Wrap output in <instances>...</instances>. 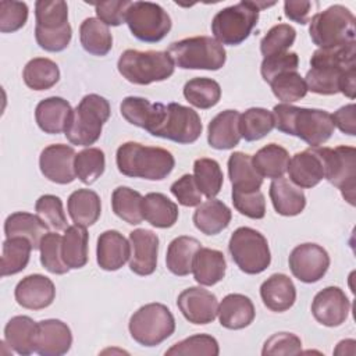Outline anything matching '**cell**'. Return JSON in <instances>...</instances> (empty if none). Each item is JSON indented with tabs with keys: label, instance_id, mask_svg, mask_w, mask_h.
Here are the masks:
<instances>
[{
	"label": "cell",
	"instance_id": "1",
	"mask_svg": "<svg viewBox=\"0 0 356 356\" xmlns=\"http://www.w3.org/2000/svg\"><path fill=\"white\" fill-rule=\"evenodd\" d=\"M307 90L317 95L343 93L355 99L356 43L317 49L310 58V70L303 78Z\"/></svg>",
	"mask_w": 356,
	"mask_h": 356
},
{
	"label": "cell",
	"instance_id": "2",
	"mask_svg": "<svg viewBox=\"0 0 356 356\" xmlns=\"http://www.w3.org/2000/svg\"><path fill=\"white\" fill-rule=\"evenodd\" d=\"M273 115L278 131L300 138L310 147H318L334 134L332 115L320 108L296 107L286 103L274 106Z\"/></svg>",
	"mask_w": 356,
	"mask_h": 356
},
{
	"label": "cell",
	"instance_id": "3",
	"mask_svg": "<svg viewBox=\"0 0 356 356\" xmlns=\"http://www.w3.org/2000/svg\"><path fill=\"white\" fill-rule=\"evenodd\" d=\"M115 163L118 171L125 177L161 181L174 170L175 159L167 149L125 142L117 149Z\"/></svg>",
	"mask_w": 356,
	"mask_h": 356
},
{
	"label": "cell",
	"instance_id": "4",
	"mask_svg": "<svg viewBox=\"0 0 356 356\" xmlns=\"http://www.w3.org/2000/svg\"><path fill=\"white\" fill-rule=\"evenodd\" d=\"M35 39L46 51H63L71 42L72 29L68 22V6L63 0H39L35 3Z\"/></svg>",
	"mask_w": 356,
	"mask_h": 356
},
{
	"label": "cell",
	"instance_id": "5",
	"mask_svg": "<svg viewBox=\"0 0 356 356\" xmlns=\"http://www.w3.org/2000/svg\"><path fill=\"white\" fill-rule=\"evenodd\" d=\"M110 117V103L100 95L90 93L82 97L72 110L65 128V138L78 146H89L97 142L104 122Z\"/></svg>",
	"mask_w": 356,
	"mask_h": 356
},
{
	"label": "cell",
	"instance_id": "6",
	"mask_svg": "<svg viewBox=\"0 0 356 356\" xmlns=\"http://www.w3.org/2000/svg\"><path fill=\"white\" fill-rule=\"evenodd\" d=\"M270 6H274V3L239 1L220 10L211 21V32L214 39L222 46L241 44L249 38L256 26L259 11Z\"/></svg>",
	"mask_w": 356,
	"mask_h": 356
},
{
	"label": "cell",
	"instance_id": "7",
	"mask_svg": "<svg viewBox=\"0 0 356 356\" xmlns=\"http://www.w3.org/2000/svg\"><path fill=\"white\" fill-rule=\"evenodd\" d=\"M174 61L168 51L128 49L118 58V72L131 83L150 85L168 79L174 74Z\"/></svg>",
	"mask_w": 356,
	"mask_h": 356
},
{
	"label": "cell",
	"instance_id": "8",
	"mask_svg": "<svg viewBox=\"0 0 356 356\" xmlns=\"http://www.w3.org/2000/svg\"><path fill=\"white\" fill-rule=\"evenodd\" d=\"M309 33L312 42L318 49L337 47L355 42L356 28L355 15L349 8L334 4L309 19Z\"/></svg>",
	"mask_w": 356,
	"mask_h": 356
},
{
	"label": "cell",
	"instance_id": "9",
	"mask_svg": "<svg viewBox=\"0 0 356 356\" xmlns=\"http://www.w3.org/2000/svg\"><path fill=\"white\" fill-rule=\"evenodd\" d=\"M168 54L182 70L217 71L227 60L224 46L210 36H193L174 42L168 47Z\"/></svg>",
	"mask_w": 356,
	"mask_h": 356
},
{
	"label": "cell",
	"instance_id": "10",
	"mask_svg": "<svg viewBox=\"0 0 356 356\" xmlns=\"http://www.w3.org/2000/svg\"><path fill=\"white\" fill-rule=\"evenodd\" d=\"M129 334L139 345L156 346L175 331V318L163 303H147L129 318Z\"/></svg>",
	"mask_w": 356,
	"mask_h": 356
},
{
	"label": "cell",
	"instance_id": "11",
	"mask_svg": "<svg viewBox=\"0 0 356 356\" xmlns=\"http://www.w3.org/2000/svg\"><path fill=\"white\" fill-rule=\"evenodd\" d=\"M228 250L234 263L245 274H260L271 263L266 236L250 227H239L232 232Z\"/></svg>",
	"mask_w": 356,
	"mask_h": 356
},
{
	"label": "cell",
	"instance_id": "12",
	"mask_svg": "<svg viewBox=\"0 0 356 356\" xmlns=\"http://www.w3.org/2000/svg\"><path fill=\"white\" fill-rule=\"evenodd\" d=\"M324 165V178L338 188L342 197L355 206L356 188V149L353 146L314 147Z\"/></svg>",
	"mask_w": 356,
	"mask_h": 356
},
{
	"label": "cell",
	"instance_id": "13",
	"mask_svg": "<svg viewBox=\"0 0 356 356\" xmlns=\"http://www.w3.org/2000/svg\"><path fill=\"white\" fill-rule=\"evenodd\" d=\"M125 22L131 33L146 43L160 42L171 29V18L167 11L152 1H132Z\"/></svg>",
	"mask_w": 356,
	"mask_h": 356
},
{
	"label": "cell",
	"instance_id": "14",
	"mask_svg": "<svg viewBox=\"0 0 356 356\" xmlns=\"http://www.w3.org/2000/svg\"><path fill=\"white\" fill-rule=\"evenodd\" d=\"M202 129L200 117L193 108L179 103H168L161 124L152 135L181 145H189L199 139Z\"/></svg>",
	"mask_w": 356,
	"mask_h": 356
},
{
	"label": "cell",
	"instance_id": "15",
	"mask_svg": "<svg viewBox=\"0 0 356 356\" xmlns=\"http://www.w3.org/2000/svg\"><path fill=\"white\" fill-rule=\"evenodd\" d=\"M288 264L295 278L305 284H313L325 275L330 267V256L323 246L306 242L292 249Z\"/></svg>",
	"mask_w": 356,
	"mask_h": 356
},
{
	"label": "cell",
	"instance_id": "16",
	"mask_svg": "<svg viewBox=\"0 0 356 356\" xmlns=\"http://www.w3.org/2000/svg\"><path fill=\"white\" fill-rule=\"evenodd\" d=\"M75 150L68 145H50L39 156V167L44 178L54 184H71L75 178Z\"/></svg>",
	"mask_w": 356,
	"mask_h": 356
},
{
	"label": "cell",
	"instance_id": "17",
	"mask_svg": "<svg viewBox=\"0 0 356 356\" xmlns=\"http://www.w3.org/2000/svg\"><path fill=\"white\" fill-rule=\"evenodd\" d=\"M177 306L182 316L196 325L213 323L218 312V300L216 295L200 286L184 289L178 295Z\"/></svg>",
	"mask_w": 356,
	"mask_h": 356
},
{
	"label": "cell",
	"instance_id": "18",
	"mask_svg": "<svg viewBox=\"0 0 356 356\" xmlns=\"http://www.w3.org/2000/svg\"><path fill=\"white\" fill-rule=\"evenodd\" d=\"M350 312V300L338 286H327L316 293L312 314L321 325L338 327L345 323Z\"/></svg>",
	"mask_w": 356,
	"mask_h": 356
},
{
	"label": "cell",
	"instance_id": "19",
	"mask_svg": "<svg viewBox=\"0 0 356 356\" xmlns=\"http://www.w3.org/2000/svg\"><path fill=\"white\" fill-rule=\"evenodd\" d=\"M129 268L138 275H150L157 267L159 236L145 228H138L129 232Z\"/></svg>",
	"mask_w": 356,
	"mask_h": 356
},
{
	"label": "cell",
	"instance_id": "20",
	"mask_svg": "<svg viewBox=\"0 0 356 356\" xmlns=\"http://www.w3.org/2000/svg\"><path fill=\"white\" fill-rule=\"evenodd\" d=\"M72 345L70 327L57 318L38 321L35 352L40 356L65 355Z\"/></svg>",
	"mask_w": 356,
	"mask_h": 356
},
{
	"label": "cell",
	"instance_id": "21",
	"mask_svg": "<svg viewBox=\"0 0 356 356\" xmlns=\"http://www.w3.org/2000/svg\"><path fill=\"white\" fill-rule=\"evenodd\" d=\"M14 296L19 306L29 310H40L53 303L56 286L50 278L42 274H31L17 284Z\"/></svg>",
	"mask_w": 356,
	"mask_h": 356
},
{
	"label": "cell",
	"instance_id": "22",
	"mask_svg": "<svg viewBox=\"0 0 356 356\" xmlns=\"http://www.w3.org/2000/svg\"><path fill=\"white\" fill-rule=\"evenodd\" d=\"M167 106L163 103H152L145 97L128 96L121 102V115L132 125L147 131L150 135L159 128Z\"/></svg>",
	"mask_w": 356,
	"mask_h": 356
},
{
	"label": "cell",
	"instance_id": "23",
	"mask_svg": "<svg viewBox=\"0 0 356 356\" xmlns=\"http://www.w3.org/2000/svg\"><path fill=\"white\" fill-rule=\"evenodd\" d=\"M131 256V245L127 238L115 229L104 231L97 238L96 260L106 271L120 270Z\"/></svg>",
	"mask_w": 356,
	"mask_h": 356
},
{
	"label": "cell",
	"instance_id": "24",
	"mask_svg": "<svg viewBox=\"0 0 356 356\" xmlns=\"http://www.w3.org/2000/svg\"><path fill=\"white\" fill-rule=\"evenodd\" d=\"M289 181L299 188H313L324 178V165L314 147L295 153L288 163Z\"/></svg>",
	"mask_w": 356,
	"mask_h": 356
},
{
	"label": "cell",
	"instance_id": "25",
	"mask_svg": "<svg viewBox=\"0 0 356 356\" xmlns=\"http://www.w3.org/2000/svg\"><path fill=\"white\" fill-rule=\"evenodd\" d=\"M241 114L236 110H224L218 113L207 127V142L213 149H234L241 140L239 128Z\"/></svg>",
	"mask_w": 356,
	"mask_h": 356
},
{
	"label": "cell",
	"instance_id": "26",
	"mask_svg": "<svg viewBox=\"0 0 356 356\" xmlns=\"http://www.w3.org/2000/svg\"><path fill=\"white\" fill-rule=\"evenodd\" d=\"M71 113V104L65 99L51 96L38 103L35 108V120L44 134L57 135L65 132Z\"/></svg>",
	"mask_w": 356,
	"mask_h": 356
},
{
	"label": "cell",
	"instance_id": "27",
	"mask_svg": "<svg viewBox=\"0 0 356 356\" xmlns=\"http://www.w3.org/2000/svg\"><path fill=\"white\" fill-rule=\"evenodd\" d=\"M260 296L268 310L282 313L293 306L296 300V288L288 275L277 273L270 275L261 284Z\"/></svg>",
	"mask_w": 356,
	"mask_h": 356
},
{
	"label": "cell",
	"instance_id": "28",
	"mask_svg": "<svg viewBox=\"0 0 356 356\" xmlns=\"http://www.w3.org/2000/svg\"><path fill=\"white\" fill-rule=\"evenodd\" d=\"M220 324L228 330H242L252 324L256 312L253 302L242 293H229L218 305Z\"/></svg>",
	"mask_w": 356,
	"mask_h": 356
},
{
	"label": "cell",
	"instance_id": "29",
	"mask_svg": "<svg viewBox=\"0 0 356 356\" xmlns=\"http://www.w3.org/2000/svg\"><path fill=\"white\" fill-rule=\"evenodd\" d=\"M270 199L274 210L285 217H293L303 211L306 206V196L302 188L296 186L289 179L281 177L270 185Z\"/></svg>",
	"mask_w": 356,
	"mask_h": 356
},
{
	"label": "cell",
	"instance_id": "30",
	"mask_svg": "<svg viewBox=\"0 0 356 356\" xmlns=\"http://www.w3.org/2000/svg\"><path fill=\"white\" fill-rule=\"evenodd\" d=\"M227 270V261L222 252L210 248H200L192 263L195 281L204 286H211L220 282Z\"/></svg>",
	"mask_w": 356,
	"mask_h": 356
},
{
	"label": "cell",
	"instance_id": "31",
	"mask_svg": "<svg viewBox=\"0 0 356 356\" xmlns=\"http://www.w3.org/2000/svg\"><path fill=\"white\" fill-rule=\"evenodd\" d=\"M47 224L38 214L25 211H15L4 221L6 238H25L31 242L33 249H39L43 236L47 234Z\"/></svg>",
	"mask_w": 356,
	"mask_h": 356
},
{
	"label": "cell",
	"instance_id": "32",
	"mask_svg": "<svg viewBox=\"0 0 356 356\" xmlns=\"http://www.w3.org/2000/svg\"><path fill=\"white\" fill-rule=\"evenodd\" d=\"M232 213L224 202L209 199L195 210L193 224L204 235H217L229 225Z\"/></svg>",
	"mask_w": 356,
	"mask_h": 356
},
{
	"label": "cell",
	"instance_id": "33",
	"mask_svg": "<svg viewBox=\"0 0 356 356\" xmlns=\"http://www.w3.org/2000/svg\"><path fill=\"white\" fill-rule=\"evenodd\" d=\"M38 323L29 316H15L4 327V342L18 355L28 356L35 352Z\"/></svg>",
	"mask_w": 356,
	"mask_h": 356
},
{
	"label": "cell",
	"instance_id": "34",
	"mask_svg": "<svg viewBox=\"0 0 356 356\" xmlns=\"http://www.w3.org/2000/svg\"><path fill=\"white\" fill-rule=\"evenodd\" d=\"M228 175L232 185V191L238 192H254L260 191L263 177L257 172L252 163V156L234 152L228 159Z\"/></svg>",
	"mask_w": 356,
	"mask_h": 356
},
{
	"label": "cell",
	"instance_id": "35",
	"mask_svg": "<svg viewBox=\"0 0 356 356\" xmlns=\"http://www.w3.org/2000/svg\"><path fill=\"white\" fill-rule=\"evenodd\" d=\"M67 210L76 225L90 227L100 217V197L92 189H76L68 197Z\"/></svg>",
	"mask_w": 356,
	"mask_h": 356
},
{
	"label": "cell",
	"instance_id": "36",
	"mask_svg": "<svg viewBox=\"0 0 356 356\" xmlns=\"http://www.w3.org/2000/svg\"><path fill=\"white\" fill-rule=\"evenodd\" d=\"M202 243L193 236H178L172 239L167 248L165 264L167 268L178 277H185L192 273V263Z\"/></svg>",
	"mask_w": 356,
	"mask_h": 356
},
{
	"label": "cell",
	"instance_id": "37",
	"mask_svg": "<svg viewBox=\"0 0 356 356\" xmlns=\"http://www.w3.org/2000/svg\"><path fill=\"white\" fill-rule=\"evenodd\" d=\"M143 220L156 228H170L178 220V206L160 192H150L142 202Z\"/></svg>",
	"mask_w": 356,
	"mask_h": 356
},
{
	"label": "cell",
	"instance_id": "38",
	"mask_svg": "<svg viewBox=\"0 0 356 356\" xmlns=\"http://www.w3.org/2000/svg\"><path fill=\"white\" fill-rule=\"evenodd\" d=\"M79 40L83 50L92 56H106L113 47V36L108 26L93 17L83 19L81 24Z\"/></svg>",
	"mask_w": 356,
	"mask_h": 356
},
{
	"label": "cell",
	"instance_id": "39",
	"mask_svg": "<svg viewBox=\"0 0 356 356\" xmlns=\"http://www.w3.org/2000/svg\"><path fill=\"white\" fill-rule=\"evenodd\" d=\"M252 163L263 178H281L288 168L289 153L277 143H268L252 156Z\"/></svg>",
	"mask_w": 356,
	"mask_h": 356
},
{
	"label": "cell",
	"instance_id": "40",
	"mask_svg": "<svg viewBox=\"0 0 356 356\" xmlns=\"http://www.w3.org/2000/svg\"><path fill=\"white\" fill-rule=\"evenodd\" d=\"M88 241L86 227L75 224L65 229L61 242V256L70 268L78 270L88 263Z\"/></svg>",
	"mask_w": 356,
	"mask_h": 356
},
{
	"label": "cell",
	"instance_id": "41",
	"mask_svg": "<svg viewBox=\"0 0 356 356\" xmlns=\"http://www.w3.org/2000/svg\"><path fill=\"white\" fill-rule=\"evenodd\" d=\"M24 82L33 90H47L60 79L58 65L44 57H36L26 63L22 72Z\"/></svg>",
	"mask_w": 356,
	"mask_h": 356
},
{
	"label": "cell",
	"instance_id": "42",
	"mask_svg": "<svg viewBox=\"0 0 356 356\" xmlns=\"http://www.w3.org/2000/svg\"><path fill=\"white\" fill-rule=\"evenodd\" d=\"M143 196L128 186H118L111 195V207L117 217L131 225H138L143 220Z\"/></svg>",
	"mask_w": 356,
	"mask_h": 356
},
{
	"label": "cell",
	"instance_id": "43",
	"mask_svg": "<svg viewBox=\"0 0 356 356\" xmlns=\"http://www.w3.org/2000/svg\"><path fill=\"white\" fill-rule=\"evenodd\" d=\"M32 249L31 242L25 238H7L1 252V277L21 273L29 263Z\"/></svg>",
	"mask_w": 356,
	"mask_h": 356
},
{
	"label": "cell",
	"instance_id": "44",
	"mask_svg": "<svg viewBox=\"0 0 356 356\" xmlns=\"http://www.w3.org/2000/svg\"><path fill=\"white\" fill-rule=\"evenodd\" d=\"M185 99L195 107L207 110L214 107L221 99V88L217 81L206 76L189 79L184 86Z\"/></svg>",
	"mask_w": 356,
	"mask_h": 356
},
{
	"label": "cell",
	"instance_id": "45",
	"mask_svg": "<svg viewBox=\"0 0 356 356\" xmlns=\"http://www.w3.org/2000/svg\"><path fill=\"white\" fill-rule=\"evenodd\" d=\"M241 136L248 142H254L268 135L275 128L274 115L263 107H250L239 120Z\"/></svg>",
	"mask_w": 356,
	"mask_h": 356
},
{
	"label": "cell",
	"instance_id": "46",
	"mask_svg": "<svg viewBox=\"0 0 356 356\" xmlns=\"http://www.w3.org/2000/svg\"><path fill=\"white\" fill-rule=\"evenodd\" d=\"M193 178L199 191L207 197L214 199L222 186L224 175L220 164L214 159L200 157L193 163Z\"/></svg>",
	"mask_w": 356,
	"mask_h": 356
},
{
	"label": "cell",
	"instance_id": "47",
	"mask_svg": "<svg viewBox=\"0 0 356 356\" xmlns=\"http://www.w3.org/2000/svg\"><path fill=\"white\" fill-rule=\"evenodd\" d=\"M106 168V157L99 147H86L75 156V174L86 185L93 184Z\"/></svg>",
	"mask_w": 356,
	"mask_h": 356
},
{
	"label": "cell",
	"instance_id": "48",
	"mask_svg": "<svg viewBox=\"0 0 356 356\" xmlns=\"http://www.w3.org/2000/svg\"><path fill=\"white\" fill-rule=\"evenodd\" d=\"M270 86L274 96L286 104L300 100L307 93L306 82L298 71H286L277 75L270 82Z\"/></svg>",
	"mask_w": 356,
	"mask_h": 356
},
{
	"label": "cell",
	"instance_id": "49",
	"mask_svg": "<svg viewBox=\"0 0 356 356\" xmlns=\"http://www.w3.org/2000/svg\"><path fill=\"white\" fill-rule=\"evenodd\" d=\"M220 353L218 342L214 337L209 334H196L189 338H185L174 343L170 349L165 350V355L186 356V355H204V356H217Z\"/></svg>",
	"mask_w": 356,
	"mask_h": 356
},
{
	"label": "cell",
	"instance_id": "50",
	"mask_svg": "<svg viewBox=\"0 0 356 356\" xmlns=\"http://www.w3.org/2000/svg\"><path fill=\"white\" fill-rule=\"evenodd\" d=\"M61 242L63 236L56 232H47L40 245V263L42 266L51 274H67L70 271V267L64 263L61 256Z\"/></svg>",
	"mask_w": 356,
	"mask_h": 356
},
{
	"label": "cell",
	"instance_id": "51",
	"mask_svg": "<svg viewBox=\"0 0 356 356\" xmlns=\"http://www.w3.org/2000/svg\"><path fill=\"white\" fill-rule=\"evenodd\" d=\"M296 39V31L288 24H278L268 29L260 42V51L264 57L288 51Z\"/></svg>",
	"mask_w": 356,
	"mask_h": 356
},
{
	"label": "cell",
	"instance_id": "52",
	"mask_svg": "<svg viewBox=\"0 0 356 356\" xmlns=\"http://www.w3.org/2000/svg\"><path fill=\"white\" fill-rule=\"evenodd\" d=\"M36 214L47 224V227L56 231H65L67 217L63 209V202L56 195H43L36 200L35 204Z\"/></svg>",
	"mask_w": 356,
	"mask_h": 356
},
{
	"label": "cell",
	"instance_id": "53",
	"mask_svg": "<svg viewBox=\"0 0 356 356\" xmlns=\"http://www.w3.org/2000/svg\"><path fill=\"white\" fill-rule=\"evenodd\" d=\"M28 19V6L24 1L3 0L0 3V32L11 33L21 29Z\"/></svg>",
	"mask_w": 356,
	"mask_h": 356
},
{
	"label": "cell",
	"instance_id": "54",
	"mask_svg": "<svg viewBox=\"0 0 356 356\" xmlns=\"http://www.w3.org/2000/svg\"><path fill=\"white\" fill-rule=\"evenodd\" d=\"M299 57L293 51H284L280 54L264 57L261 61L260 72L266 82H271L277 75L286 71H298Z\"/></svg>",
	"mask_w": 356,
	"mask_h": 356
},
{
	"label": "cell",
	"instance_id": "55",
	"mask_svg": "<svg viewBox=\"0 0 356 356\" xmlns=\"http://www.w3.org/2000/svg\"><path fill=\"white\" fill-rule=\"evenodd\" d=\"M234 207L242 214L253 220H260L266 216V199L260 191L238 192L232 191Z\"/></svg>",
	"mask_w": 356,
	"mask_h": 356
},
{
	"label": "cell",
	"instance_id": "56",
	"mask_svg": "<svg viewBox=\"0 0 356 356\" xmlns=\"http://www.w3.org/2000/svg\"><path fill=\"white\" fill-rule=\"evenodd\" d=\"M302 352V341L292 332H277L271 335L263 345L261 355H299Z\"/></svg>",
	"mask_w": 356,
	"mask_h": 356
},
{
	"label": "cell",
	"instance_id": "57",
	"mask_svg": "<svg viewBox=\"0 0 356 356\" xmlns=\"http://www.w3.org/2000/svg\"><path fill=\"white\" fill-rule=\"evenodd\" d=\"M179 204L185 207H195L202 203V192L199 191L193 175L184 174L170 188Z\"/></svg>",
	"mask_w": 356,
	"mask_h": 356
},
{
	"label": "cell",
	"instance_id": "58",
	"mask_svg": "<svg viewBox=\"0 0 356 356\" xmlns=\"http://www.w3.org/2000/svg\"><path fill=\"white\" fill-rule=\"evenodd\" d=\"M132 1L128 0H111L95 4L97 18L107 26H118L125 21L127 11Z\"/></svg>",
	"mask_w": 356,
	"mask_h": 356
},
{
	"label": "cell",
	"instance_id": "59",
	"mask_svg": "<svg viewBox=\"0 0 356 356\" xmlns=\"http://www.w3.org/2000/svg\"><path fill=\"white\" fill-rule=\"evenodd\" d=\"M355 104H346L338 108L332 115L334 125L338 127V129L346 135L353 136L356 134V118H355Z\"/></svg>",
	"mask_w": 356,
	"mask_h": 356
},
{
	"label": "cell",
	"instance_id": "60",
	"mask_svg": "<svg viewBox=\"0 0 356 356\" xmlns=\"http://www.w3.org/2000/svg\"><path fill=\"white\" fill-rule=\"evenodd\" d=\"M316 6L312 1H299V0H286L284 3V13L285 17L291 21H295L300 25H305L309 22L310 11Z\"/></svg>",
	"mask_w": 356,
	"mask_h": 356
}]
</instances>
